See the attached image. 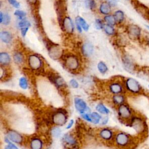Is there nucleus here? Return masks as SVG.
Masks as SVG:
<instances>
[{"label": "nucleus", "mask_w": 149, "mask_h": 149, "mask_svg": "<svg viewBox=\"0 0 149 149\" xmlns=\"http://www.w3.org/2000/svg\"><path fill=\"white\" fill-rule=\"evenodd\" d=\"M130 125L139 134L143 135L147 133V124L145 119H143L141 116H133L130 119Z\"/></svg>", "instance_id": "obj_1"}, {"label": "nucleus", "mask_w": 149, "mask_h": 149, "mask_svg": "<svg viewBox=\"0 0 149 149\" xmlns=\"http://www.w3.org/2000/svg\"><path fill=\"white\" fill-rule=\"evenodd\" d=\"M127 34L130 40L139 41L142 38L143 29L140 26L132 23L129 24L127 27Z\"/></svg>", "instance_id": "obj_2"}, {"label": "nucleus", "mask_w": 149, "mask_h": 149, "mask_svg": "<svg viewBox=\"0 0 149 149\" xmlns=\"http://www.w3.org/2000/svg\"><path fill=\"white\" fill-rule=\"evenodd\" d=\"M125 87L126 90L133 94H140L143 91V89L139 82L136 79L129 77L125 81Z\"/></svg>", "instance_id": "obj_3"}, {"label": "nucleus", "mask_w": 149, "mask_h": 149, "mask_svg": "<svg viewBox=\"0 0 149 149\" xmlns=\"http://www.w3.org/2000/svg\"><path fill=\"white\" fill-rule=\"evenodd\" d=\"M115 142L119 147H126L132 143V137L125 132H119L116 135Z\"/></svg>", "instance_id": "obj_4"}, {"label": "nucleus", "mask_w": 149, "mask_h": 149, "mask_svg": "<svg viewBox=\"0 0 149 149\" xmlns=\"http://www.w3.org/2000/svg\"><path fill=\"white\" fill-rule=\"evenodd\" d=\"M118 112L119 116L122 119L130 120L133 116L132 109L127 104H122L118 107Z\"/></svg>", "instance_id": "obj_5"}, {"label": "nucleus", "mask_w": 149, "mask_h": 149, "mask_svg": "<svg viewBox=\"0 0 149 149\" xmlns=\"http://www.w3.org/2000/svg\"><path fill=\"white\" fill-rule=\"evenodd\" d=\"M52 120L53 123L56 125L62 126L66 123L67 121V116L64 112L58 111L53 114Z\"/></svg>", "instance_id": "obj_6"}, {"label": "nucleus", "mask_w": 149, "mask_h": 149, "mask_svg": "<svg viewBox=\"0 0 149 149\" xmlns=\"http://www.w3.org/2000/svg\"><path fill=\"white\" fill-rule=\"evenodd\" d=\"M28 63L33 70H38L42 66V61L37 55H31L29 56Z\"/></svg>", "instance_id": "obj_7"}, {"label": "nucleus", "mask_w": 149, "mask_h": 149, "mask_svg": "<svg viewBox=\"0 0 149 149\" xmlns=\"http://www.w3.org/2000/svg\"><path fill=\"white\" fill-rule=\"evenodd\" d=\"M48 54L53 59H59L62 55V50L61 48L56 44H52L48 47Z\"/></svg>", "instance_id": "obj_8"}, {"label": "nucleus", "mask_w": 149, "mask_h": 149, "mask_svg": "<svg viewBox=\"0 0 149 149\" xmlns=\"http://www.w3.org/2000/svg\"><path fill=\"white\" fill-rule=\"evenodd\" d=\"M65 64L67 68L72 70H76L79 66V60L74 55L68 56L65 59Z\"/></svg>", "instance_id": "obj_9"}, {"label": "nucleus", "mask_w": 149, "mask_h": 149, "mask_svg": "<svg viewBox=\"0 0 149 149\" xmlns=\"http://www.w3.org/2000/svg\"><path fill=\"white\" fill-rule=\"evenodd\" d=\"M122 62L125 70L129 73H133L135 70L136 66L132 58L129 55H125L122 58Z\"/></svg>", "instance_id": "obj_10"}, {"label": "nucleus", "mask_w": 149, "mask_h": 149, "mask_svg": "<svg viewBox=\"0 0 149 149\" xmlns=\"http://www.w3.org/2000/svg\"><path fill=\"white\" fill-rule=\"evenodd\" d=\"M8 137L12 141L17 144H20L23 141L22 136L18 132L13 130H9L8 132Z\"/></svg>", "instance_id": "obj_11"}, {"label": "nucleus", "mask_w": 149, "mask_h": 149, "mask_svg": "<svg viewBox=\"0 0 149 149\" xmlns=\"http://www.w3.org/2000/svg\"><path fill=\"white\" fill-rule=\"evenodd\" d=\"M62 26L65 31L68 33H72L74 29V26L71 19L69 17H65L62 21Z\"/></svg>", "instance_id": "obj_12"}, {"label": "nucleus", "mask_w": 149, "mask_h": 149, "mask_svg": "<svg viewBox=\"0 0 149 149\" xmlns=\"http://www.w3.org/2000/svg\"><path fill=\"white\" fill-rule=\"evenodd\" d=\"M74 101L75 108L79 112H83L87 109V104L83 99L80 98H75Z\"/></svg>", "instance_id": "obj_13"}, {"label": "nucleus", "mask_w": 149, "mask_h": 149, "mask_svg": "<svg viewBox=\"0 0 149 149\" xmlns=\"http://www.w3.org/2000/svg\"><path fill=\"white\" fill-rule=\"evenodd\" d=\"M43 142L38 137H33L30 141V147L31 149H42Z\"/></svg>", "instance_id": "obj_14"}, {"label": "nucleus", "mask_w": 149, "mask_h": 149, "mask_svg": "<svg viewBox=\"0 0 149 149\" xmlns=\"http://www.w3.org/2000/svg\"><path fill=\"white\" fill-rule=\"evenodd\" d=\"M109 90L112 93L115 94H118L123 93V87L120 83L118 82H114L110 84Z\"/></svg>", "instance_id": "obj_15"}, {"label": "nucleus", "mask_w": 149, "mask_h": 149, "mask_svg": "<svg viewBox=\"0 0 149 149\" xmlns=\"http://www.w3.org/2000/svg\"><path fill=\"white\" fill-rule=\"evenodd\" d=\"M82 52L85 56H90L93 52V46L89 42H86L84 44L82 47Z\"/></svg>", "instance_id": "obj_16"}, {"label": "nucleus", "mask_w": 149, "mask_h": 149, "mask_svg": "<svg viewBox=\"0 0 149 149\" xmlns=\"http://www.w3.org/2000/svg\"><path fill=\"white\" fill-rule=\"evenodd\" d=\"M100 136L103 139L108 140L112 139L113 136V133L110 129L107 128H104L100 131Z\"/></svg>", "instance_id": "obj_17"}, {"label": "nucleus", "mask_w": 149, "mask_h": 149, "mask_svg": "<svg viewBox=\"0 0 149 149\" xmlns=\"http://www.w3.org/2000/svg\"><path fill=\"white\" fill-rule=\"evenodd\" d=\"M10 62V58L9 54L6 52L0 53V63L1 65H8Z\"/></svg>", "instance_id": "obj_18"}, {"label": "nucleus", "mask_w": 149, "mask_h": 149, "mask_svg": "<svg viewBox=\"0 0 149 149\" xmlns=\"http://www.w3.org/2000/svg\"><path fill=\"white\" fill-rule=\"evenodd\" d=\"M100 10L104 15H108L111 12V5L108 2H103L100 6Z\"/></svg>", "instance_id": "obj_19"}, {"label": "nucleus", "mask_w": 149, "mask_h": 149, "mask_svg": "<svg viewBox=\"0 0 149 149\" xmlns=\"http://www.w3.org/2000/svg\"><path fill=\"white\" fill-rule=\"evenodd\" d=\"M112 100L113 102L118 105H120L122 104H124L125 102V97L123 95L118 94H115V95L113 96L112 97Z\"/></svg>", "instance_id": "obj_20"}, {"label": "nucleus", "mask_w": 149, "mask_h": 149, "mask_svg": "<svg viewBox=\"0 0 149 149\" xmlns=\"http://www.w3.org/2000/svg\"><path fill=\"white\" fill-rule=\"evenodd\" d=\"M1 39L3 42L8 44L12 40V36L8 31H3L1 33Z\"/></svg>", "instance_id": "obj_21"}, {"label": "nucleus", "mask_w": 149, "mask_h": 149, "mask_svg": "<svg viewBox=\"0 0 149 149\" xmlns=\"http://www.w3.org/2000/svg\"><path fill=\"white\" fill-rule=\"evenodd\" d=\"M113 16L116 19V23H122L125 19V13L121 10H118L115 11Z\"/></svg>", "instance_id": "obj_22"}, {"label": "nucleus", "mask_w": 149, "mask_h": 149, "mask_svg": "<svg viewBox=\"0 0 149 149\" xmlns=\"http://www.w3.org/2000/svg\"><path fill=\"white\" fill-rule=\"evenodd\" d=\"M63 140L65 143H66L69 146H74L76 143L74 138L71 135L68 134H66L64 135L63 137Z\"/></svg>", "instance_id": "obj_23"}, {"label": "nucleus", "mask_w": 149, "mask_h": 149, "mask_svg": "<svg viewBox=\"0 0 149 149\" xmlns=\"http://www.w3.org/2000/svg\"><path fill=\"white\" fill-rule=\"evenodd\" d=\"M76 22L78 23L80 26L81 27V28L84 30V31H87L88 30V28H89V26L87 24V23H86V22L80 16H77L76 18V20H75Z\"/></svg>", "instance_id": "obj_24"}, {"label": "nucleus", "mask_w": 149, "mask_h": 149, "mask_svg": "<svg viewBox=\"0 0 149 149\" xmlns=\"http://www.w3.org/2000/svg\"><path fill=\"white\" fill-rule=\"evenodd\" d=\"M104 20L107 23V24H109L111 26H114L116 23V19L113 15H107L105 17Z\"/></svg>", "instance_id": "obj_25"}, {"label": "nucleus", "mask_w": 149, "mask_h": 149, "mask_svg": "<svg viewBox=\"0 0 149 149\" xmlns=\"http://www.w3.org/2000/svg\"><path fill=\"white\" fill-rule=\"evenodd\" d=\"M13 60L16 64H21L24 60L23 56L20 52H16L13 55Z\"/></svg>", "instance_id": "obj_26"}, {"label": "nucleus", "mask_w": 149, "mask_h": 149, "mask_svg": "<svg viewBox=\"0 0 149 149\" xmlns=\"http://www.w3.org/2000/svg\"><path fill=\"white\" fill-rule=\"evenodd\" d=\"M96 109L99 112L103 114H108L109 112V109L107 108L103 104H99L96 106Z\"/></svg>", "instance_id": "obj_27"}, {"label": "nucleus", "mask_w": 149, "mask_h": 149, "mask_svg": "<svg viewBox=\"0 0 149 149\" xmlns=\"http://www.w3.org/2000/svg\"><path fill=\"white\" fill-rule=\"evenodd\" d=\"M90 116L91 118V122H93L95 124L98 123L101 118V116L97 112H95L91 113Z\"/></svg>", "instance_id": "obj_28"}, {"label": "nucleus", "mask_w": 149, "mask_h": 149, "mask_svg": "<svg viewBox=\"0 0 149 149\" xmlns=\"http://www.w3.org/2000/svg\"><path fill=\"white\" fill-rule=\"evenodd\" d=\"M104 29L105 33L108 35H113L115 33V29L113 26L109 24H105L104 26Z\"/></svg>", "instance_id": "obj_29"}, {"label": "nucleus", "mask_w": 149, "mask_h": 149, "mask_svg": "<svg viewBox=\"0 0 149 149\" xmlns=\"http://www.w3.org/2000/svg\"><path fill=\"white\" fill-rule=\"evenodd\" d=\"M19 86L22 88V89H26L28 87V83L27 79L24 77H22L20 78L19 81Z\"/></svg>", "instance_id": "obj_30"}, {"label": "nucleus", "mask_w": 149, "mask_h": 149, "mask_svg": "<svg viewBox=\"0 0 149 149\" xmlns=\"http://www.w3.org/2000/svg\"><path fill=\"white\" fill-rule=\"evenodd\" d=\"M97 68H98V69L100 71V72L101 73H103V74L105 73L108 70V68H107V65L103 62H100L98 63Z\"/></svg>", "instance_id": "obj_31"}, {"label": "nucleus", "mask_w": 149, "mask_h": 149, "mask_svg": "<svg viewBox=\"0 0 149 149\" xmlns=\"http://www.w3.org/2000/svg\"><path fill=\"white\" fill-rule=\"evenodd\" d=\"M54 81L58 86H62L64 85V80L61 76H56L54 78Z\"/></svg>", "instance_id": "obj_32"}, {"label": "nucleus", "mask_w": 149, "mask_h": 149, "mask_svg": "<svg viewBox=\"0 0 149 149\" xmlns=\"http://www.w3.org/2000/svg\"><path fill=\"white\" fill-rule=\"evenodd\" d=\"M61 129L59 128H58V127H54L51 130V134L55 137H59V135L61 134Z\"/></svg>", "instance_id": "obj_33"}, {"label": "nucleus", "mask_w": 149, "mask_h": 149, "mask_svg": "<svg viewBox=\"0 0 149 149\" xmlns=\"http://www.w3.org/2000/svg\"><path fill=\"white\" fill-rule=\"evenodd\" d=\"M14 14H15L16 16H17V17H19L20 19H22H22H23V18H24V17H25L26 15V12H24L23 11V10H19V9L16 10Z\"/></svg>", "instance_id": "obj_34"}, {"label": "nucleus", "mask_w": 149, "mask_h": 149, "mask_svg": "<svg viewBox=\"0 0 149 149\" xmlns=\"http://www.w3.org/2000/svg\"><path fill=\"white\" fill-rule=\"evenodd\" d=\"M30 26V22L27 20H26V19H22L19 23V26L20 28H23V27H29V26Z\"/></svg>", "instance_id": "obj_35"}, {"label": "nucleus", "mask_w": 149, "mask_h": 149, "mask_svg": "<svg viewBox=\"0 0 149 149\" xmlns=\"http://www.w3.org/2000/svg\"><path fill=\"white\" fill-rule=\"evenodd\" d=\"M86 5L88 8L93 9L95 7V3L94 0H87L86 2Z\"/></svg>", "instance_id": "obj_36"}, {"label": "nucleus", "mask_w": 149, "mask_h": 149, "mask_svg": "<svg viewBox=\"0 0 149 149\" xmlns=\"http://www.w3.org/2000/svg\"><path fill=\"white\" fill-rule=\"evenodd\" d=\"M10 16L8 14H5L3 16V19L1 22V23L5 24V25H8L10 23Z\"/></svg>", "instance_id": "obj_37"}, {"label": "nucleus", "mask_w": 149, "mask_h": 149, "mask_svg": "<svg viewBox=\"0 0 149 149\" xmlns=\"http://www.w3.org/2000/svg\"><path fill=\"white\" fill-rule=\"evenodd\" d=\"M95 26L96 29H101L104 28V24H103L102 22L100 19H97V20H95Z\"/></svg>", "instance_id": "obj_38"}, {"label": "nucleus", "mask_w": 149, "mask_h": 149, "mask_svg": "<svg viewBox=\"0 0 149 149\" xmlns=\"http://www.w3.org/2000/svg\"><path fill=\"white\" fill-rule=\"evenodd\" d=\"M7 143H8V145L5 146V149H18V148L15 144L10 143V141L7 140Z\"/></svg>", "instance_id": "obj_39"}, {"label": "nucleus", "mask_w": 149, "mask_h": 149, "mask_svg": "<svg viewBox=\"0 0 149 149\" xmlns=\"http://www.w3.org/2000/svg\"><path fill=\"white\" fill-rule=\"evenodd\" d=\"M9 2L15 8H19L20 6V3L16 0H8Z\"/></svg>", "instance_id": "obj_40"}, {"label": "nucleus", "mask_w": 149, "mask_h": 149, "mask_svg": "<svg viewBox=\"0 0 149 149\" xmlns=\"http://www.w3.org/2000/svg\"><path fill=\"white\" fill-rule=\"evenodd\" d=\"M69 83H70V84L71 85V86L72 87L75 88H77L78 86H79V84H78L77 81L74 79H71L69 81Z\"/></svg>", "instance_id": "obj_41"}, {"label": "nucleus", "mask_w": 149, "mask_h": 149, "mask_svg": "<svg viewBox=\"0 0 149 149\" xmlns=\"http://www.w3.org/2000/svg\"><path fill=\"white\" fill-rule=\"evenodd\" d=\"M20 30H21V34H22V36L23 37H24L26 34V33L27 31H28L29 30V27H23V28H20Z\"/></svg>", "instance_id": "obj_42"}, {"label": "nucleus", "mask_w": 149, "mask_h": 149, "mask_svg": "<svg viewBox=\"0 0 149 149\" xmlns=\"http://www.w3.org/2000/svg\"><path fill=\"white\" fill-rule=\"evenodd\" d=\"M81 116L83 117V118H84L86 120L89 121V122H91V116H90L88 114H87V113H81Z\"/></svg>", "instance_id": "obj_43"}, {"label": "nucleus", "mask_w": 149, "mask_h": 149, "mask_svg": "<svg viewBox=\"0 0 149 149\" xmlns=\"http://www.w3.org/2000/svg\"><path fill=\"white\" fill-rule=\"evenodd\" d=\"M144 43L149 48V36L144 37Z\"/></svg>", "instance_id": "obj_44"}, {"label": "nucleus", "mask_w": 149, "mask_h": 149, "mask_svg": "<svg viewBox=\"0 0 149 149\" xmlns=\"http://www.w3.org/2000/svg\"><path fill=\"white\" fill-rule=\"evenodd\" d=\"M73 123H74V121H73V120H70V122H69V123H68V125H67V126H66V129H70L72 126H73Z\"/></svg>", "instance_id": "obj_45"}, {"label": "nucleus", "mask_w": 149, "mask_h": 149, "mask_svg": "<svg viewBox=\"0 0 149 149\" xmlns=\"http://www.w3.org/2000/svg\"><path fill=\"white\" fill-rule=\"evenodd\" d=\"M109 3L112 6H115L117 3L116 0H109Z\"/></svg>", "instance_id": "obj_46"}, {"label": "nucleus", "mask_w": 149, "mask_h": 149, "mask_svg": "<svg viewBox=\"0 0 149 149\" xmlns=\"http://www.w3.org/2000/svg\"><path fill=\"white\" fill-rule=\"evenodd\" d=\"M27 1L31 4H35L37 2V0H27Z\"/></svg>", "instance_id": "obj_47"}, {"label": "nucleus", "mask_w": 149, "mask_h": 149, "mask_svg": "<svg viewBox=\"0 0 149 149\" xmlns=\"http://www.w3.org/2000/svg\"><path fill=\"white\" fill-rule=\"evenodd\" d=\"M3 13L2 12H1L0 13V22H1H1L2 21V19H3Z\"/></svg>", "instance_id": "obj_48"}, {"label": "nucleus", "mask_w": 149, "mask_h": 149, "mask_svg": "<svg viewBox=\"0 0 149 149\" xmlns=\"http://www.w3.org/2000/svg\"><path fill=\"white\" fill-rule=\"evenodd\" d=\"M144 27H145V28H146L147 30H148L149 31V24H144Z\"/></svg>", "instance_id": "obj_49"}, {"label": "nucleus", "mask_w": 149, "mask_h": 149, "mask_svg": "<svg viewBox=\"0 0 149 149\" xmlns=\"http://www.w3.org/2000/svg\"><path fill=\"white\" fill-rule=\"evenodd\" d=\"M146 74H147V77H148V78L149 79V69H148V70H147V72H146Z\"/></svg>", "instance_id": "obj_50"}, {"label": "nucleus", "mask_w": 149, "mask_h": 149, "mask_svg": "<svg viewBox=\"0 0 149 149\" xmlns=\"http://www.w3.org/2000/svg\"><path fill=\"white\" fill-rule=\"evenodd\" d=\"M148 88H149V84H148Z\"/></svg>", "instance_id": "obj_51"}]
</instances>
